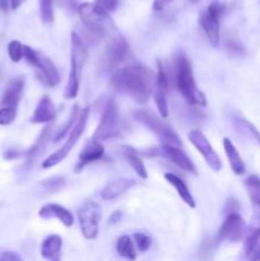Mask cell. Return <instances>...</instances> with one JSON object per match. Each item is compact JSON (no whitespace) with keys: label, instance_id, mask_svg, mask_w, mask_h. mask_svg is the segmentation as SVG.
Wrapping results in <instances>:
<instances>
[{"label":"cell","instance_id":"30","mask_svg":"<svg viewBox=\"0 0 260 261\" xmlns=\"http://www.w3.org/2000/svg\"><path fill=\"white\" fill-rule=\"evenodd\" d=\"M54 0H40L41 19L46 24H50L54 20Z\"/></svg>","mask_w":260,"mask_h":261},{"label":"cell","instance_id":"6","mask_svg":"<svg viewBox=\"0 0 260 261\" xmlns=\"http://www.w3.org/2000/svg\"><path fill=\"white\" fill-rule=\"evenodd\" d=\"M89 114H91V109H89V106L84 107V109L82 110L81 116H79L78 121L75 122L74 127L71 129L69 137L66 138V142L64 143L63 147H61L60 149H58L55 153H53L51 155H48V157L43 161L42 162L43 168L54 167V166L59 165V163L63 162V161L68 157V154L71 152L73 147L76 144V143H78V140L81 139V137L83 135L84 130H86L87 122H88V119H89Z\"/></svg>","mask_w":260,"mask_h":261},{"label":"cell","instance_id":"7","mask_svg":"<svg viewBox=\"0 0 260 261\" xmlns=\"http://www.w3.org/2000/svg\"><path fill=\"white\" fill-rule=\"evenodd\" d=\"M119 106H117L115 99L110 98L105 105L101 121H99L98 126H97L92 138L99 140V142H105V140H110L115 138L119 133Z\"/></svg>","mask_w":260,"mask_h":261},{"label":"cell","instance_id":"14","mask_svg":"<svg viewBox=\"0 0 260 261\" xmlns=\"http://www.w3.org/2000/svg\"><path fill=\"white\" fill-rule=\"evenodd\" d=\"M105 154V147L99 140H96L92 138L84 148L82 149L81 154H79L78 163L75 166V172H81L87 165L92 162H96V161L101 160Z\"/></svg>","mask_w":260,"mask_h":261},{"label":"cell","instance_id":"16","mask_svg":"<svg viewBox=\"0 0 260 261\" xmlns=\"http://www.w3.org/2000/svg\"><path fill=\"white\" fill-rule=\"evenodd\" d=\"M56 117V107L54 105L53 99L48 96H43L40 102L36 106L32 116H31V122L32 124H48Z\"/></svg>","mask_w":260,"mask_h":261},{"label":"cell","instance_id":"8","mask_svg":"<svg viewBox=\"0 0 260 261\" xmlns=\"http://www.w3.org/2000/svg\"><path fill=\"white\" fill-rule=\"evenodd\" d=\"M79 227L82 234L87 240H94L98 236L99 221H101V209L94 201H86L78 211Z\"/></svg>","mask_w":260,"mask_h":261},{"label":"cell","instance_id":"35","mask_svg":"<svg viewBox=\"0 0 260 261\" xmlns=\"http://www.w3.org/2000/svg\"><path fill=\"white\" fill-rule=\"evenodd\" d=\"M8 54H9L10 60L14 63H19L23 59V45L17 40L10 41L8 45Z\"/></svg>","mask_w":260,"mask_h":261},{"label":"cell","instance_id":"17","mask_svg":"<svg viewBox=\"0 0 260 261\" xmlns=\"http://www.w3.org/2000/svg\"><path fill=\"white\" fill-rule=\"evenodd\" d=\"M260 244V212L259 213H255L254 218H252L251 224L250 227H247L246 234H245L244 239V247H242V251L246 257H251V255L254 254L256 247Z\"/></svg>","mask_w":260,"mask_h":261},{"label":"cell","instance_id":"4","mask_svg":"<svg viewBox=\"0 0 260 261\" xmlns=\"http://www.w3.org/2000/svg\"><path fill=\"white\" fill-rule=\"evenodd\" d=\"M78 13L87 30L96 37H103L109 33L116 32V25L110 17V13L96 3H82L78 5Z\"/></svg>","mask_w":260,"mask_h":261},{"label":"cell","instance_id":"27","mask_svg":"<svg viewBox=\"0 0 260 261\" xmlns=\"http://www.w3.org/2000/svg\"><path fill=\"white\" fill-rule=\"evenodd\" d=\"M244 185L246 188L249 198L251 203L256 208H260V176L250 175L244 180Z\"/></svg>","mask_w":260,"mask_h":261},{"label":"cell","instance_id":"18","mask_svg":"<svg viewBox=\"0 0 260 261\" xmlns=\"http://www.w3.org/2000/svg\"><path fill=\"white\" fill-rule=\"evenodd\" d=\"M36 69H38L40 71L41 81L47 86L55 87L60 82V74H59L55 64L41 53H38V65Z\"/></svg>","mask_w":260,"mask_h":261},{"label":"cell","instance_id":"39","mask_svg":"<svg viewBox=\"0 0 260 261\" xmlns=\"http://www.w3.org/2000/svg\"><path fill=\"white\" fill-rule=\"evenodd\" d=\"M172 0H154L153 2V9L154 10H162L166 5H168Z\"/></svg>","mask_w":260,"mask_h":261},{"label":"cell","instance_id":"15","mask_svg":"<svg viewBox=\"0 0 260 261\" xmlns=\"http://www.w3.org/2000/svg\"><path fill=\"white\" fill-rule=\"evenodd\" d=\"M38 216L42 219H51L56 218L66 227H71L74 224V217L70 212L66 208H64L63 205H59V204L55 203H48L45 204L42 208L38 212Z\"/></svg>","mask_w":260,"mask_h":261},{"label":"cell","instance_id":"32","mask_svg":"<svg viewBox=\"0 0 260 261\" xmlns=\"http://www.w3.org/2000/svg\"><path fill=\"white\" fill-rule=\"evenodd\" d=\"M17 107L2 106V109H0V125L8 126V125L13 124L15 117H17Z\"/></svg>","mask_w":260,"mask_h":261},{"label":"cell","instance_id":"2","mask_svg":"<svg viewBox=\"0 0 260 261\" xmlns=\"http://www.w3.org/2000/svg\"><path fill=\"white\" fill-rule=\"evenodd\" d=\"M175 84L188 103L200 107L206 106L205 94L196 87L191 64L184 55L176 56L175 59Z\"/></svg>","mask_w":260,"mask_h":261},{"label":"cell","instance_id":"23","mask_svg":"<svg viewBox=\"0 0 260 261\" xmlns=\"http://www.w3.org/2000/svg\"><path fill=\"white\" fill-rule=\"evenodd\" d=\"M51 133H53V126H51V125L50 126H46L45 129L41 132L40 137H38V139L36 140L35 144H33L32 147L25 152V163H24L25 166L30 167V166L32 165V162H35L36 158H37L38 155L45 150L46 145H47L48 143V139H50L51 137Z\"/></svg>","mask_w":260,"mask_h":261},{"label":"cell","instance_id":"36","mask_svg":"<svg viewBox=\"0 0 260 261\" xmlns=\"http://www.w3.org/2000/svg\"><path fill=\"white\" fill-rule=\"evenodd\" d=\"M133 240H134V244L137 245L140 252H145L152 246V239L148 234L142 233V232H137V233L133 234Z\"/></svg>","mask_w":260,"mask_h":261},{"label":"cell","instance_id":"24","mask_svg":"<svg viewBox=\"0 0 260 261\" xmlns=\"http://www.w3.org/2000/svg\"><path fill=\"white\" fill-rule=\"evenodd\" d=\"M165 178L168 184H171L173 189L176 190V193L178 194V196L181 198V200L189 205L190 208H195V200H194V196L191 194V191L189 190V188L186 186V184L181 180L178 176H176L175 173L167 172L165 173Z\"/></svg>","mask_w":260,"mask_h":261},{"label":"cell","instance_id":"41","mask_svg":"<svg viewBox=\"0 0 260 261\" xmlns=\"http://www.w3.org/2000/svg\"><path fill=\"white\" fill-rule=\"evenodd\" d=\"M10 8V0H0V10L2 12H8Z\"/></svg>","mask_w":260,"mask_h":261},{"label":"cell","instance_id":"38","mask_svg":"<svg viewBox=\"0 0 260 261\" xmlns=\"http://www.w3.org/2000/svg\"><path fill=\"white\" fill-rule=\"evenodd\" d=\"M22 256L15 254L12 250L0 249V261H22Z\"/></svg>","mask_w":260,"mask_h":261},{"label":"cell","instance_id":"19","mask_svg":"<svg viewBox=\"0 0 260 261\" xmlns=\"http://www.w3.org/2000/svg\"><path fill=\"white\" fill-rule=\"evenodd\" d=\"M135 185V181L132 178H116L107 184L102 190L101 196L105 200H115L122 194L126 193L130 188Z\"/></svg>","mask_w":260,"mask_h":261},{"label":"cell","instance_id":"29","mask_svg":"<svg viewBox=\"0 0 260 261\" xmlns=\"http://www.w3.org/2000/svg\"><path fill=\"white\" fill-rule=\"evenodd\" d=\"M81 105L79 103H75L73 106V110H71V114L70 116H69V119L66 120L65 125H64L63 127H61L60 130H59L58 134L55 135V138H54V143L59 142V140L63 139L64 137H65L66 134L69 133V130H71L74 127V124H75L76 121H78L79 116H81Z\"/></svg>","mask_w":260,"mask_h":261},{"label":"cell","instance_id":"40","mask_svg":"<svg viewBox=\"0 0 260 261\" xmlns=\"http://www.w3.org/2000/svg\"><path fill=\"white\" fill-rule=\"evenodd\" d=\"M121 218H122V213H121V212H120V211L114 212V213L111 214V217H110V223H112V224L119 223V222L121 221Z\"/></svg>","mask_w":260,"mask_h":261},{"label":"cell","instance_id":"31","mask_svg":"<svg viewBox=\"0 0 260 261\" xmlns=\"http://www.w3.org/2000/svg\"><path fill=\"white\" fill-rule=\"evenodd\" d=\"M154 102L157 105V109L160 111L161 117L162 119H167L168 117V103L167 98H166V92L162 89H158L154 93Z\"/></svg>","mask_w":260,"mask_h":261},{"label":"cell","instance_id":"26","mask_svg":"<svg viewBox=\"0 0 260 261\" xmlns=\"http://www.w3.org/2000/svg\"><path fill=\"white\" fill-rule=\"evenodd\" d=\"M125 158H126L130 167L134 170V172L137 173L142 180H145V178L148 177L147 168H145L144 162H143L142 158L139 157L137 150H134L133 148H126V149H125Z\"/></svg>","mask_w":260,"mask_h":261},{"label":"cell","instance_id":"34","mask_svg":"<svg viewBox=\"0 0 260 261\" xmlns=\"http://www.w3.org/2000/svg\"><path fill=\"white\" fill-rule=\"evenodd\" d=\"M41 185L45 188V190L58 191L66 185V178L64 177V176H54V177H50L47 178V180L42 181Z\"/></svg>","mask_w":260,"mask_h":261},{"label":"cell","instance_id":"22","mask_svg":"<svg viewBox=\"0 0 260 261\" xmlns=\"http://www.w3.org/2000/svg\"><path fill=\"white\" fill-rule=\"evenodd\" d=\"M223 148H224V153H226L227 158H228V162H229V166H231L232 172L237 176L244 175L245 171H246V166H245L240 153L237 152L235 144L228 139V138H224L223 139Z\"/></svg>","mask_w":260,"mask_h":261},{"label":"cell","instance_id":"1","mask_svg":"<svg viewBox=\"0 0 260 261\" xmlns=\"http://www.w3.org/2000/svg\"><path fill=\"white\" fill-rule=\"evenodd\" d=\"M155 84L152 70L144 65H130L116 69L110 78V86L119 93L145 103L149 99Z\"/></svg>","mask_w":260,"mask_h":261},{"label":"cell","instance_id":"9","mask_svg":"<svg viewBox=\"0 0 260 261\" xmlns=\"http://www.w3.org/2000/svg\"><path fill=\"white\" fill-rule=\"evenodd\" d=\"M224 12V5L219 3H212L205 12L199 15V24L205 32L209 42L213 46L219 43V19Z\"/></svg>","mask_w":260,"mask_h":261},{"label":"cell","instance_id":"33","mask_svg":"<svg viewBox=\"0 0 260 261\" xmlns=\"http://www.w3.org/2000/svg\"><path fill=\"white\" fill-rule=\"evenodd\" d=\"M158 65V74L157 78H155V86H157L158 89H162L167 93V91L170 89V78H168L167 73H166L165 68H163L162 63L161 61H157Z\"/></svg>","mask_w":260,"mask_h":261},{"label":"cell","instance_id":"10","mask_svg":"<svg viewBox=\"0 0 260 261\" xmlns=\"http://www.w3.org/2000/svg\"><path fill=\"white\" fill-rule=\"evenodd\" d=\"M247 226L245 223L244 218L236 212H232L222 223L221 228L218 232L219 241H228V242H240L245 239Z\"/></svg>","mask_w":260,"mask_h":261},{"label":"cell","instance_id":"11","mask_svg":"<svg viewBox=\"0 0 260 261\" xmlns=\"http://www.w3.org/2000/svg\"><path fill=\"white\" fill-rule=\"evenodd\" d=\"M152 155H161V157H165L167 160H170L171 162L175 163L177 167H180L181 170H184L185 172L193 173V175H198V170H196V166L194 165L193 161L189 158V155L181 149V147L173 144H161L160 148L157 149H153L150 152Z\"/></svg>","mask_w":260,"mask_h":261},{"label":"cell","instance_id":"3","mask_svg":"<svg viewBox=\"0 0 260 261\" xmlns=\"http://www.w3.org/2000/svg\"><path fill=\"white\" fill-rule=\"evenodd\" d=\"M88 51L84 45L83 40L79 37L78 33H71V47H70V73H69L68 83L64 89V98L73 99L78 96L79 87H81L82 70L87 61Z\"/></svg>","mask_w":260,"mask_h":261},{"label":"cell","instance_id":"20","mask_svg":"<svg viewBox=\"0 0 260 261\" xmlns=\"http://www.w3.org/2000/svg\"><path fill=\"white\" fill-rule=\"evenodd\" d=\"M24 82L25 81L23 76H18V78L13 79V81L8 84L4 96H3L2 106H12V107L18 106L20 98H22L23 88H24Z\"/></svg>","mask_w":260,"mask_h":261},{"label":"cell","instance_id":"42","mask_svg":"<svg viewBox=\"0 0 260 261\" xmlns=\"http://www.w3.org/2000/svg\"><path fill=\"white\" fill-rule=\"evenodd\" d=\"M24 2L25 0H10V8H12L13 10L18 9V8H19Z\"/></svg>","mask_w":260,"mask_h":261},{"label":"cell","instance_id":"25","mask_svg":"<svg viewBox=\"0 0 260 261\" xmlns=\"http://www.w3.org/2000/svg\"><path fill=\"white\" fill-rule=\"evenodd\" d=\"M233 125L242 137H245L246 139L255 142L257 145H260V133L251 122L247 121L244 117H235Z\"/></svg>","mask_w":260,"mask_h":261},{"label":"cell","instance_id":"44","mask_svg":"<svg viewBox=\"0 0 260 261\" xmlns=\"http://www.w3.org/2000/svg\"><path fill=\"white\" fill-rule=\"evenodd\" d=\"M191 3H198V2H200V0H190Z\"/></svg>","mask_w":260,"mask_h":261},{"label":"cell","instance_id":"43","mask_svg":"<svg viewBox=\"0 0 260 261\" xmlns=\"http://www.w3.org/2000/svg\"><path fill=\"white\" fill-rule=\"evenodd\" d=\"M250 259H251V260H260V244H259V246L256 247V250H255V252L251 255V257H250Z\"/></svg>","mask_w":260,"mask_h":261},{"label":"cell","instance_id":"28","mask_svg":"<svg viewBox=\"0 0 260 261\" xmlns=\"http://www.w3.org/2000/svg\"><path fill=\"white\" fill-rule=\"evenodd\" d=\"M116 251L120 256L124 257V259L126 260L137 259V251H135L134 241H133L132 237L126 236V234H124V236H121L117 240Z\"/></svg>","mask_w":260,"mask_h":261},{"label":"cell","instance_id":"13","mask_svg":"<svg viewBox=\"0 0 260 261\" xmlns=\"http://www.w3.org/2000/svg\"><path fill=\"white\" fill-rule=\"evenodd\" d=\"M132 56V50L125 40V37L117 35L110 41L107 46L106 54H105V66L107 69H114L121 65L122 63L127 60Z\"/></svg>","mask_w":260,"mask_h":261},{"label":"cell","instance_id":"37","mask_svg":"<svg viewBox=\"0 0 260 261\" xmlns=\"http://www.w3.org/2000/svg\"><path fill=\"white\" fill-rule=\"evenodd\" d=\"M96 4L99 5L106 12L111 13L117 9V7L120 5V0H96Z\"/></svg>","mask_w":260,"mask_h":261},{"label":"cell","instance_id":"12","mask_svg":"<svg viewBox=\"0 0 260 261\" xmlns=\"http://www.w3.org/2000/svg\"><path fill=\"white\" fill-rule=\"evenodd\" d=\"M189 140H190L191 144L198 149V152L205 160L206 165L214 171V172H218L222 170V161L219 158V155L217 154V152L214 150V148L212 147L209 140L206 139L205 135L200 132V130H191L189 133Z\"/></svg>","mask_w":260,"mask_h":261},{"label":"cell","instance_id":"21","mask_svg":"<svg viewBox=\"0 0 260 261\" xmlns=\"http://www.w3.org/2000/svg\"><path fill=\"white\" fill-rule=\"evenodd\" d=\"M61 247H63V240L59 234H51L43 240L41 245V256L46 260L59 261L60 259Z\"/></svg>","mask_w":260,"mask_h":261},{"label":"cell","instance_id":"5","mask_svg":"<svg viewBox=\"0 0 260 261\" xmlns=\"http://www.w3.org/2000/svg\"><path fill=\"white\" fill-rule=\"evenodd\" d=\"M134 116L138 121L142 122L143 125H145L148 129L152 130L157 135L158 139L161 140V144H173L178 145V147L183 145V142L178 138V135L173 132L172 127L168 124H166L153 111H150L148 109L138 110V111L134 112Z\"/></svg>","mask_w":260,"mask_h":261}]
</instances>
